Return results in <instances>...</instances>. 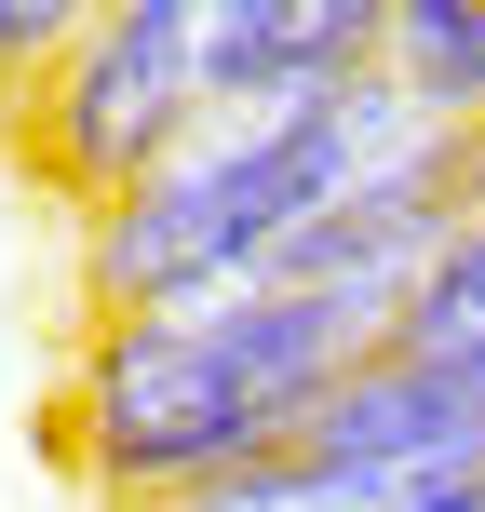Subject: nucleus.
<instances>
[{"mask_svg":"<svg viewBox=\"0 0 485 512\" xmlns=\"http://www.w3.org/2000/svg\"><path fill=\"white\" fill-rule=\"evenodd\" d=\"M351 364H378V324L337 297H297V283L108 310L95 351H81V391H68V445L108 499H162V486H203V472L283 459Z\"/></svg>","mask_w":485,"mask_h":512,"instance_id":"1","label":"nucleus"},{"mask_svg":"<svg viewBox=\"0 0 485 512\" xmlns=\"http://www.w3.org/2000/svg\"><path fill=\"white\" fill-rule=\"evenodd\" d=\"M405 122L418 108L391 95L378 68L324 81V95L216 108V122L176 135L122 203H95V230H81L95 310H189V297H230V283H270V256L297 243L310 216L351 189V162H378Z\"/></svg>","mask_w":485,"mask_h":512,"instance_id":"2","label":"nucleus"},{"mask_svg":"<svg viewBox=\"0 0 485 512\" xmlns=\"http://www.w3.org/2000/svg\"><path fill=\"white\" fill-rule=\"evenodd\" d=\"M203 122H216V95H203V0H108V14L54 54V81L14 108L27 162H41L54 189H81V203H122V189L149 176L176 135H203Z\"/></svg>","mask_w":485,"mask_h":512,"instance_id":"3","label":"nucleus"},{"mask_svg":"<svg viewBox=\"0 0 485 512\" xmlns=\"http://www.w3.org/2000/svg\"><path fill=\"white\" fill-rule=\"evenodd\" d=\"M391 0H203V95L216 108H270V95H324V81L378 68Z\"/></svg>","mask_w":485,"mask_h":512,"instance_id":"4","label":"nucleus"},{"mask_svg":"<svg viewBox=\"0 0 485 512\" xmlns=\"http://www.w3.org/2000/svg\"><path fill=\"white\" fill-rule=\"evenodd\" d=\"M378 81L418 122H485V0H391Z\"/></svg>","mask_w":485,"mask_h":512,"instance_id":"5","label":"nucleus"},{"mask_svg":"<svg viewBox=\"0 0 485 512\" xmlns=\"http://www.w3.org/2000/svg\"><path fill=\"white\" fill-rule=\"evenodd\" d=\"M122 512H391V486L364 472H324V459H243V472H203V486H162V499H122Z\"/></svg>","mask_w":485,"mask_h":512,"instance_id":"6","label":"nucleus"},{"mask_svg":"<svg viewBox=\"0 0 485 512\" xmlns=\"http://www.w3.org/2000/svg\"><path fill=\"white\" fill-rule=\"evenodd\" d=\"M485 337V216H459V230L432 243V270L405 283V310H391V351L405 364H445Z\"/></svg>","mask_w":485,"mask_h":512,"instance_id":"7","label":"nucleus"},{"mask_svg":"<svg viewBox=\"0 0 485 512\" xmlns=\"http://www.w3.org/2000/svg\"><path fill=\"white\" fill-rule=\"evenodd\" d=\"M108 0H0V108H27L54 81V54L81 41V27H95Z\"/></svg>","mask_w":485,"mask_h":512,"instance_id":"8","label":"nucleus"},{"mask_svg":"<svg viewBox=\"0 0 485 512\" xmlns=\"http://www.w3.org/2000/svg\"><path fill=\"white\" fill-rule=\"evenodd\" d=\"M391 512H485V472L472 486H391Z\"/></svg>","mask_w":485,"mask_h":512,"instance_id":"9","label":"nucleus"}]
</instances>
